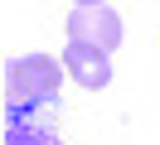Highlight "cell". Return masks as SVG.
<instances>
[{
  "label": "cell",
  "mask_w": 160,
  "mask_h": 145,
  "mask_svg": "<svg viewBox=\"0 0 160 145\" xmlns=\"http://www.w3.org/2000/svg\"><path fill=\"white\" fill-rule=\"evenodd\" d=\"M58 77H63V58H49V53L10 58L5 63V121H24L34 106L53 102Z\"/></svg>",
  "instance_id": "obj_1"
},
{
  "label": "cell",
  "mask_w": 160,
  "mask_h": 145,
  "mask_svg": "<svg viewBox=\"0 0 160 145\" xmlns=\"http://www.w3.org/2000/svg\"><path fill=\"white\" fill-rule=\"evenodd\" d=\"M63 73H68L78 87H88V92H102V87L112 82V53L68 39V48H63Z\"/></svg>",
  "instance_id": "obj_3"
},
{
  "label": "cell",
  "mask_w": 160,
  "mask_h": 145,
  "mask_svg": "<svg viewBox=\"0 0 160 145\" xmlns=\"http://www.w3.org/2000/svg\"><path fill=\"white\" fill-rule=\"evenodd\" d=\"M68 39H73V44H92V48H102V53H117V44H121V19L112 15L107 5H97V10H73V15H68Z\"/></svg>",
  "instance_id": "obj_2"
},
{
  "label": "cell",
  "mask_w": 160,
  "mask_h": 145,
  "mask_svg": "<svg viewBox=\"0 0 160 145\" xmlns=\"http://www.w3.org/2000/svg\"><path fill=\"white\" fill-rule=\"evenodd\" d=\"M0 145H63V140L49 131V126H39V121H5Z\"/></svg>",
  "instance_id": "obj_4"
},
{
  "label": "cell",
  "mask_w": 160,
  "mask_h": 145,
  "mask_svg": "<svg viewBox=\"0 0 160 145\" xmlns=\"http://www.w3.org/2000/svg\"><path fill=\"white\" fill-rule=\"evenodd\" d=\"M97 5H107V0H73V10H97Z\"/></svg>",
  "instance_id": "obj_5"
}]
</instances>
